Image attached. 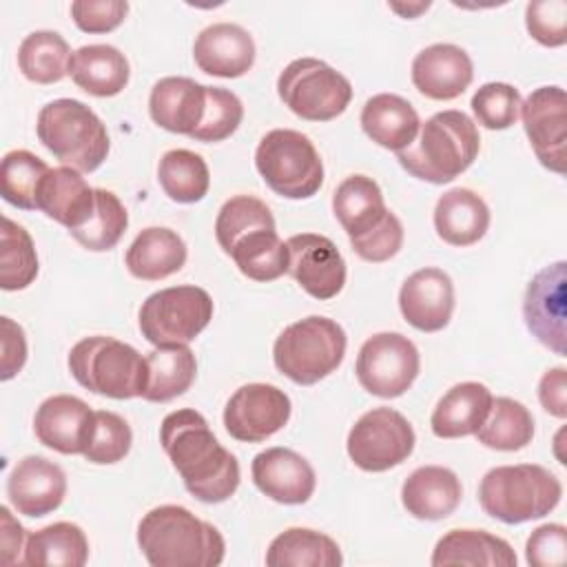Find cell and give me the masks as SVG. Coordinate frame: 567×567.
<instances>
[{
  "instance_id": "6da1fadb",
  "label": "cell",
  "mask_w": 567,
  "mask_h": 567,
  "mask_svg": "<svg viewBox=\"0 0 567 567\" xmlns=\"http://www.w3.org/2000/svg\"><path fill=\"white\" fill-rule=\"evenodd\" d=\"M159 443L188 494L202 503H224L239 487V463L208 427V421L193 408L164 416Z\"/></svg>"
},
{
  "instance_id": "7a4b0ae2",
  "label": "cell",
  "mask_w": 567,
  "mask_h": 567,
  "mask_svg": "<svg viewBox=\"0 0 567 567\" xmlns=\"http://www.w3.org/2000/svg\"><path fill=\"white\" fill-rule=\"evenodd\" d=\"M137 545L153 567H217L226 556L219 529L182 505H159L137 525Z\"/></svg>"
},
{
  "instance_id": "3957f363",
  "label": "cell",
  "mask_w": 567,
  "mask_h": 567,
  "mask_svg": "<svg viewBox=\"0 0 567 567\" xmlns=\"http://www.w3.org/2000/svg\"><path fill=\"white\" fill-rule=\"evenodd\" d=\"M332 213L363 261L381 264L401 250L403 224L388 210L383 193L372 177H346L332 195Z\"/></svg>"
},
{
  "instance_id": "277c9868",
  "label": "cell",
  "mask_w": 567,
  "mask_h": 567,
  "mask_svg": "<svg viewBox=\"0 0 567 567\" xmlns=\"http://www.w3.org/2000/svg\"><path fill=\"white\" fill-rule=\"evenodd\" d=\"M481 148V135L470 115L456 109L434 113L416 140L396 153L399 164L416 179L450 184L465 173Z\"/></svg>"
},
{
  "instance_id": "5b68a950",
  "label": "cell",
  "mask_w": 567,
  "mask_h": 567,
  "mask_svg": "<svg viewBox=\"0 0 567 567\" xmlns=\"http://www.w3.org/2000/svg\"><path fill=\"white\" fill-rule=\"evenodd\" d=\"M560 496L558 476L536 463L492 467L478 485L483 512L507 525L547 516L560 503Z\"/></svg>"
},
{
  "instance_id": "8992f818",
  "label": "cell",
  "mask_w": 567,
  "mask_h": 567,
  "mask_svg": "<svg viewBox=\"0 0 567 567\" xmlns=\"http://www.w3.org/2000/svg\"><path fill=\"white\" fill-rule=\"evenodd\" d=\"M35 133L55 159L80 173L97 171L111 148L104 122L91 106L73 97L44 104L38 113Z\"/></svg>"
},
{
  "instance_id": "52a82bcc",
  "label": "cell",
  "mask_w": 567,
  "mask_h": 567,
  "mask_svg": "<svg viewBox=\"0 0 567 567\" xmlns=\"http://www.w3.org/2000/svg\"><path fill=\"white\" fill-rule=\"evenodd\" d=\"M69 370L82 388L117 401L142 396L148 381L146 357L104 334L80 339L69 352Z\"/></svg>"
},
{
  "instance_id": "ba28073f",
  "label": "cell",
  "mask_w": 567,
  "mask_h": 567,
  "mask_svg": "<svg viewBox=\"0 0 567 567\" xmlns=\"http://www.w3.org/2000/svg\"><path fill=\"white\" fill-rule=\"evenodd\" d=\"M346 346V330L334 319L310 315L284 328L275 339L272 361L292 383L312 385L341 365Z\"/></svg>"
},
{
  "instance_id": "9c48e42d",
  "label": "cell",
  "mask_w": 567,
  "mask_h": 567,
  "mask_svg": "<svg viewBox=\"0 0 567 567\" xmlns=\"http://www.w3.org/2000/svg\"><path fill=\"white\" fill-rule=\"evenodd\" d=\"M255 166L268 188L286 199H308L323 184V162L308 135L292 128L268 131L255 151Z\"/></svg>"
},
{
  "instance_id": "30bf717a",
  "label": "cell",
  "mask_w": 567,
  "mask_h": 567,
  "mask_svg": "<svg viewBox=\"0 0 567 567\" xmlns=\"http://www.w3.org/2000/svg\"><path fill=\"white\" fill-rule=\"evenodd\" d=\"M279 100L301 120L330 122L352 102L350 80L317 58H297L277 78Z\"/></svg>"
},
{
  "instance_id": "8fae6325",
  "label": "cell",
  "mask_w": 567,
  "mask_h": 567,
  "mask_svg": "<svg viewBox=\"0 0 567 567\" xmlns=\"http://www.w3.org/2000/svg\"><path fill=\"white\" fill-rule=\"evenodd\" d=\"M210 295L193 284L162 288L140 308L142 337L153 346H188L213 319Z\"/></svg>"
},
{
  "instance_id": "7c38bea8",
  "label": "cell",
  "mask_w": 567,
  "mask_h": 567,
  "mask_svg": "<svg viewBox=\"0 0 567 567\" xmlns=\"http://www.w3.org/2000/svg\"><path fill=\"white\" fill-rule=\"evenodd\" d=\"M416 434L410 421L392 408H372L348 432L346 450L363 472H385L414 452Z\"/></svg>"
},
{
  "instance_id": "4fadbf2b",
  "label": "cell",
  "mask_w": 567,
  "mask_h": 567,
  "mask_svg": "<svg viewBox=\"0 0 567 567\" xmlns=\"http://www.w3.org/2000/svg\"><path fill=\"white\" fill-rule=\"evenodd\" d=\"M421 370L416 346L401 332H377L363 341L354 372L361 388L379 399L405 394Z\"/></svg>"
},
{
  "instance_id": "5bb4252c",
  "label": "cell",
  "mask_w": 567,
  "mask_h": 567,
  "mask_svg": "<svg viewBox=\"0 0 567 567\" xmlns=\"http://www.w3.org/2000/svg\"><path fill=\"white\" fill-rule=\"evenodd\" d=\"M290 412V396L277 385L246 383L226 401L224 427L235 441L261 443L284 430Z\"/></svg>"
},
{
  "instance_id": "9a60e30c",
  "label": "cell",
  "mask_w": 567,
  "mask_h": 567,
  "mask_svg": "<svg viewBox=\"0 0 567 567\" xmlns=\"http://www.w3.org/2000/svg\"><path fill=\"white\" fill-rule=\"evenodd\" d=\"M523 128L538 162L565 175L567 164V97L556 84L534 89L520 104Z\"/></svg>"
},
{
  "instance_id": "2e32d148",
  "label": "cell",
  "mask_w": 567,
  "mask_h": 567,
  "mask_svg": "<svg viewBox=\"0 0 567 567\" xmlns=\"http://www.w3.org/2000/svg\"><path fill=\"white\" fill-rule=\"evenodd\" d=\"M288 272L315 299L328 301L343 290L346 261L332 239L317 233L288 237Z\"/></svg>"
},
{
  "instance_id": "e0dca14e",
  "label": "cell",
  "mask_w": 567,
  "mask_h": 567,
  "mask_svg": "<svg viewBox=\"0 0 567 567\" xmlns=\"http://www.w3.org/2000/svg\"><path fill=\"white\" fill-rule=\"evenodd\" d=\"M565 299L567 264L556 261L538 270L527 284L523 317L527 330L558 357H565Z\"/></svg>"
},
{
  "instance_id": "ac0fdd59",
  "label": "cell",
  "mask_w": 567,
  "mask_h": 567,
  "mask_svg": "<svg viewBox=\"0 0 567 567\" xmlns=\"http://www.w3.org/2000/svg\"><path fill=\"white\" fill-rule=\"evenodd\" d=\"M7 496L18 514L42 518L62 505L66 496V474L58 463L29 454L13 465L7 478Z\"/></svg>"
},
{
  "instance_id": "d6986e66",
  "label": "cell",
  "mask_w": 567,
  "mask_h": 567,
  "mask_svg": "<svg viewBox=\"0 0 567 567\" xmlns=\"http://www.w3.org/2000/svg\"><path fill=\"white\" fill-rule=\"evenodd\" d=\"M452 277L434 266L412 272L399 290V310L403 319L421 332L443 330L454 312Z\"/></svg>"
},
{
  "instance_id": "ffe728a7",
  "label": "cell",
  "mask_w": 567,
  "mask_h": 567,
  "mask_svg": "<svg viewBox=\"0 0 567 567\" xmlns=\"http://www.w3.org/2000/svg\"><path fill=\"white\" fill-rule=\"evenodd\" d=\"M252 481L261 494L281 505H303L317 487L312 465L290 447H268L252 458Z\"/></svg>"
},
{
  "instance_id": "44dd1931",
  "label": "cell",
  "mask_w": 567,
  "mask_h": 567,
  "mask_svg": "<svg viewBox=\"0 0 567 567\" xmlns=\"http://www.w3.org/2000/svg\"><path fill=\"white\" fill-rule=\"evenodd\" d=\"M474 80V64L465 49L436 42L419 51L412 60V84L430 100H454Z\"/></svg>"
},
{
  "instance_id": "7402d4cb",
  "label": "cell",
  "mask_w": 567,
  "mask_h": 567,
  "mask_svg": "<svg viewBox=\"0 0 567 567\" xmlns=\"http://www.w3.org/2000/svg\"><path fill=\"white\" fill-rule=\"evenodd\" d=\"M255 40L235 22H215L199 31L193 60L199 71L215 78H241L255 64Z\"/></svg>"
},
{
  "instance_id": "603a6c76",
  "label": "cell",
  "mask_w": 567,
  "mask_h": 567,
  "mask_svg": "<svg viewBox=\"0 0 567 567\" xmlns=\"http://www.w3.org/2000/svg\"><path fill=\"white\" fill-rule=\"evenodd\" d=\"M93 410L73 394H53L44 399L33 416V432L38 441L60 454H82Z\"/></svg>"
},
{
  "instance_id": "cb8c5ba5",
  "label": "cell",
  "mask_w": 567,
  "mask_h": 567,
  "mask_svg": "<svg viewBox=\"0 0 567 567\" xmlns=\"http://www.w3.org/2000/svg\"><path fill=\"white\" fill-rule=\"evenodd\" d=\"M35 210H42L49 219L73 233L91 219L95 210V188L71 166L49 168L38 190Z\"/></svg>"
},
{
  "instance_id": "d4e9b609",
  "label": "cell",
  "mask_w": 567,
  "mask_h": 567,
  "mask_svg": "<svg viewBox=\"0 0 567 567\" xmlns=\"http://www.w3.org/2000/svg\"><path fill=\"white\" fill-rule=\"evenodd\" d=\"M206 109V84L184 75H168L153 84L148 95L151 120L179 135H193Z\"/></svg>"
},
{
  "instance_id": "484cf974",
  "label": "cell",
  "mask_w": 567,
  "mask_h": 567,
  "mask_svg": "<svg viewBox=\"0 0 567 567\" xmlns=\"http://www.w3.org/2000/svg\"><path fill=\"white\" fill-rule=\"evenodd\" d=\"M463 496L458 476L443 465L416 467L401 487V503L419 520H441L454 514Z\"/></svg>"
},
{
  "instance_id": "4316f807",
  "label": "cell",
  "mask_w": 567,
  "mask_h": 567,
  "mask_svg": "<svg viewBox=\"0 0 567 567\" xmlns=\"http://www.w3.org/2000/svg\"><path fill=\"white\" fill-rule=\"evenodd\" d=\"M361 128L379 146L388 151L408 148L421 128L416 109L396 93H377L361 109Z\"/></svg>"
},
{
  "instance_id": "83f0119b",
  "label": "cell",
  "mask_w": 567,
  "mask_h": 567,
  "mask_svg": "<svg viewBox=\"0 0 567 567\" xmlns=\"http://www.w3.org/2000/svg\"><path fill=\"white\" fill-rule=\"evenodd\" d=\"M489 206L470 188H450L434 206V230L450 246H472L489 228Z\"/></svg>"
},
{
  "instance_id": "f1b7e54d",
  "label": "cell",
  "mask_w": 567,
  "mask_h": 567,
  "mask_svg": "<svg viewBox=\"0 0 567 567\" xmlns=\"http://www.w3.org/2000/svg\"><path fill=\"white\" fill-rule=\"evenodd\" d=\"M492 392L478 381H463L452 385L434 405L430 427L439 439H461L476 434L489 408Z\"/></svg>"
},
{
  "instance_id": "f546056e",
  "label": "cell",
  "mask_w": 567,
  "mask_h": 567,
  "mask_svg": "<svg viewBox=\"0 0 567 567\" xmlns=\"http://www.w3.org/2000/svg\"><path fill=\"white\" fill-rule=\"evenodd\" d=\"M188 250L184 239L164 226H148L131 241L124 264L126 270L142 281H159L179 272Z\"/></svg>"
},
{
  "instance_id": "4dcf8cb0",
  "label": "cell",
  "mask_w": 567,
  "mask_h": 567,
  "mask_svg": "<svg viewBox=\"0 0 567 567\" xmlns=\"http://www.w3.org/2000/svg\"><path fill=\"white\" fill-rule=\"evenodd\" d=\"M430 563L434 567H516L518 558L505 538L485 529H450L434 545Z\"/></svg>"
},
{
  "instance_id": "1f68e13d",
  "label": "cell",
  "mask_w": 567,
  "mask_h": 567,
  "mask_svg": "<svg viewBox=\"0 0 567 567\" xmlns=\"http://www.w3.org/2000/svg\"><path fill=\"white\" fill-rule=\"evenodd\" d=\"M69 75L89 95L113 97L126 89L131 66L117 47L84 44L73 51Z\"/></svg>"
},
{
  "instance_id": "d6a6232c",
  "label": "cell",
  "mask_w": 567,
  "mask_h": 567,
  "mask_svg": "<svg viewBox=\"0 0 567 567\" xmlns=\"http://www.w3.org/2000/svg\"><path fill=\"white\" fill-rule=\"evenodd\" d=\"M224 252L252 281H275L288 272V248L275 226H259L244 233Z\"/></svg>"
},
{
  "instance_id": "836d02e7",
  "label": "cell",
  "mask_w": 567,
  "mask_h": 567,
  "mask_svg": "<svg viewBox=\"0 0 567 567\" xmlns=\"http://www.w3.org/2000/svg\"><path fill=\"white\" fill-rule=\"evenodd\" d=\"M343 563L337 540L310 527H288L266 551L268 567H339Z\"/></svg>"
},
{
  "instance_id": "e575fe53",
  "label": "cell",
  "mask_w": 567,
  "mask_h": 567,
  "mask_svg": "<svg viewBox=\"0 0 567 567\" xmlns=\"http://www.w3.org/2000/svg\"><path fill=\"white\" fill-rule=\"evenodd\" d=\"M89 560V540L80 525L60 520L27 536L22 563L31 567H82Z\"/></svg>"
},
{
  "instance_id": "d590c367",
  "label": "cell",
  "mask_w": 567,
  "mask_h": 567,
  "mask_svg": "<svg viewBox=\"0 0 567 567\" xmlns=\"http://www.w3.org/2000/svg\"><path fill=\"white\" fill-rule=\"evenodd\" d=\"M148 381L144 401L166 403L190 390L197 377V361L188 346H155L146 354Z\"/></svg>"
},
{
  "instance_id": "8d00e7d4",
  "label": "cell",
  "mask_w": 567,
  "mask_h": 567,
  "mask_svg": "<svg viewBox=\"0 0 567 567\" xmlns=\"http://www.w3.org/2000/svg\"><path fill=\"white\" fill-rule=\"evenodd\" d=\"M73 51L69 42L49 29L31 31L18 47V69L29 82L53 84L69 75Z\"/></svg>"
},
{
  "instance_id": "74e56055",
  "label": "cell",
  "mask_w": 567,
  "mask_h": 567,
  "mask_svg": "<svg viewBox=\"0 0 567 567\" xmlns=\"http://www.w3.org/2000/svg\"><path fill=\"white\" fill-rule=\"evenodd\" d=\"M481 445L498 452H518L527 447L534 439V416L532 412L509 396H498L476 430Z\"/></svg>"
},
{
  "instance_id": "f35d334b",
  "label": "cell",
  "mask_w": 567,
  "mask_h": 567,
  "mask_svg": "<svg viewBox=\"0 0 567 567\" xmlns=\"http://www.w3.org/2000/svg\"><path fill=\"white\" fill-rule=\"evenodd\" d=\"M157 182L177 204L202 202L210 188V171L204 157L188 148L166 151L157 164Z\"/></svg>"
},
{
  "instance_id": "ab89813d",
  "label": "cell",
  "mask_w": 567,
  "mask_h": 567,
  "mask_svg": "<svg viewBox=\"0 0 567 567\" xmlns=\"http://www.w3.org/2000/svg\"><path fill=\"white\" fill-rule=\"evenodd\" d=\"M38 252L24 226L2 217L0 233V286L2 290H24L38 277Z\"/></svg>"
},
{
  "instance_id": "60d3db41",
  "label": "cell",
  "mask_w": 567,
  "mask_h": 567,
  "mask_svg": "<svg viewBox=\"0 0 567 567\" xmlns=\"http://www.w3.org/2000/svg\"><path fill=\"white\" fill-rule=\"evenodd\" d=\"M51 166L31 151L16 148L2 157L0 164V193L2 199L22 210H35L40 184Z\"/></svg>"
},
{
  "instance_id": "b9f144b4",
  "label": "cell",
  "mask_w": 567,
  "mask_h": 567,
  "mask_svg": "<svg viewBox=\"0 0 567 567\" xmlns=\"http://www.w3.org/2000/svg\"><path fill=\"white\" fill-rule=\"evenodd\" d=\"M128 226V213L120 197L111 190L95 188V210L91 219L71 233V237L86 250L104 252L111 250Z\"/></svg>"
},
{
  "instance_id": "7bdbcfd3",
  "label": "cell",
  "mask_w": 567,
  "mask_h": 567,
  "mask_svg": "<svg viewBox=\"0 0 567 567\" xmlns=\"http://www.w3.org/2000/svg\"><path fill=\"white\" fill-rule=\"evenodd\" d=\"M133 432L128 423L109 410H95L82 456L95 465H113L131 452Z\"/></svg>"
},
{
  "instance_id": "ee69618b",
  "label": "cell",
  "mask_w": 567,
  "mask_h": 567,
  "mask_svg": "<svg viewBox=\"0 0 567 567\" xmlns=\"http://www.w3.org/2000/svg\"><path fill=\"white\" fill-rule=\"evenodd\" d=\"M244 120L241 100L221 86H206V109L199 126L190 135L197 142H224L228 140Z\"/></svg>"
},
{
  "instance_id": "f6af8a7d",
  "label": "cell",
  "mask_w": 567,
  "mask_h": 567,
  "mask_svg": "<svg viewBox=\"0 0 567 567\" xmlns=\"http://www.w3.org/2000/svg\"><path fill=\"white\" fill-rule=\"evenodd\" d=\"M523 97L516 86L507 82H487L472 95V111L478 124L489 131H503L520 117Z\"/></svg>"
},
{
  "instance_id": "bcb514c9",
  "label": "cell",
  "mask_w": 567,
  "mask_h": 567,
  "mask_svg": "<svg viewBox=\"0 0 567 567\" xmlns=\"http://www.w3.org/2000/svg\"><path fill=\"white\" fill-rule=\"evenodd\" d=\"M525 27L543 47H563L567 42V2L534 0L525 7Z\"/></svg>"
},
{
  "instance_id": "7dc6e473",
  "label": "cell",
  "mask_w": 567,
  "mask_h": 567,
  "mask_svg": "<svg viewBox=\"0 0 567 567\" xmlns=\"http://www.w3.org/2000/svg\"><path fill=\"white\" fill-rule=\"evenodd\" d=\"M128 13L126 0H75L71 18L84 33H109L117 29Z\"/></svg>"
},
{
  "instance_id": "c3c4849f",
  "label": "cell",
  "mask_w": 567,
  "mask_h": 567,
  "mask_svg": "<svg viewBox=\"0 0 567 567\" xmlns=\"http://www.w3.org/2000/svg\"><path fill=\"white\" fill-rule=\"evenodd\" d=\"M525 558L534 567H560L567 560V529L560 523L536 527L525 543Z\"/></svg>"
},
{
  "instance_id": "681fc988",
  "label": "cell",
  "mask_w": 567,
  "mask_h": 567,
  "mask_svg": "<svg viewBox=\"0 0 567 567\" xmlns=\"http://www.w3.org/2000/svg\"><path fill=\"white\" fill-rule=\"evenodd\" d=\"M2 326V372L0 379L9 381L13 379L27 363V337L20 323H16L11 317L0 319Z\"/></svg>"
},
{
  "instance_id": "f907efd6",
  "label": "cell",
  "mask_w": 567,
  "mask_h": 567,
  "mask_svg": "<svg viewBox=\"0 0 567 567\" xmlns=\"http://www.w3.org/2000/svg\"><path fill=\"white\" fill-rule=\"evenodd\" d=\"M538 401L551 416H567V370L563 365H556L540 377Z\"/></svg>"
},
{
  "instance_id": "816d5d0a",
  "label": "cell",
  "mask_w": 567,
  "mask_h": 567,
  "mask_svg": "<svg viewBox=\"0 0 567 567\" xmlns=\"http://www.w3.org/2000/svg\"><path fill=\"white\" fill-rule=\"evenodd\" d=\"M0 545H2V563L4 565H16L22 563L20 554H24V545H27V536H24V527L11 516L9 507H0Z\"/></svg>"
},
{
  "instance_id": "f5cc1de1",
  "label": "cell",
  "mask_w": 567,
  "mask_h": 567,
  "mask_svg": "<svg viewBox=\"0 0 567 567\" xmlns=\"http://www.w3.org/2000/svg\"><path fill=\"white\" fill-rule=\"evenodd\" d=\"M390 9L392 11H396L399 16H403V18H416L419 13H423V11H427L430 9V2H416V4H401V2H392L390 4Z\"/></svg>"
}]
</instances>
